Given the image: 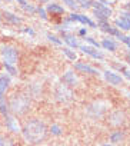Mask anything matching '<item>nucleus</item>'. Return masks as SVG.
I'll return each mask as SVG.
<instances>
[{
  "label": "nucleus",
  "instance_id": "obj_1",
  "mask_svg": "<svg viewBox=\"0 0 130 146\" xmlns=\"http://www.w3.org/2000/svg\"><path fill=\"white\" fill-rule=\"evenodd\" d=\"M20 130L24 140L32 145L42 143L47 136V126L40 119H29Z\"/></svg>",
  "mask_w": 130,
  "mask_h": 146
},
{
  "label": "nucleus",
  "instance_id": "obj_2",
  "mask_svg": "<svg viewBox=\"0 0 130 146\" xmlns=\"http://www.w3.org/2000/svg\"><path fill=\"white\" fill-rule=\"evenodd\" d=\"M30 105L32 100L27 93H15L9 100V110L16 116H23L29 112Z\"/></svg>",
  "mask_w": 130,
  "mask_h": 146
},
{
  "label": "nucleus",
  "instance_id": "obj_3",
  "mask_svg": "<svg viewBox=\"0 0 130 146\" xmlns=\"http://www.w3.org/2000/svg\"><path fill=\"white\" fill-rule=\"evenodd\" d=\"M92 7H93V15L97 19V22H103V20H109L113 15L112 7L97 2V0H93L92 2Z\"/></svg>",
  "mask_w": 130,
  "mask_h": 146
},
{
  "label": "nucleus",
  "instance_id": "obj_4",
  "mask_svg": "<svg viewBox=\"0 0 130 146\" xmlns=\"http://www.w3.org/2000/svg\"><path fill=\"white\" fill-rule=\"evenodd\" d=\"M54 96H56V100L60 102V103H69L75 99V93H73L72 88H69L64 83H60V85L56 86Z\"/></svg>",
  "mask_w": 130,
  "mask_h": 146
},
{
  "label": "nucleus",
  "instance_id": "obj_5",
  "mask_svg": "<svg viewBox=\"0 0 130 146\" xmlns=\"http://www.w3.org/2000/svg\"><path fill=\"white\" fill-rule=\"evenodd\" d=\"M19 57V50L17 47L12 46V44H5L2 47V59L5 64H16Z\"/></svg>",
  "mask_w": 130,
  "mask_h": 146
},
{
  "label": "nucleus",
  "instance_id": "obj_6",
  "mask_svg": "<svg viewBox=\"0 0 130 146\" xmlns=\"http://www.w3.org/2000/svg\"><path fill=\"white\" fill-rule=\"evenodd\" d=\"M109 110V105L103 100H96L87 106V115L92 117H102Z\"/></svg>",
  "mask_w": 130,
  "mask_h": 146
},
{
  "label": "nucleus",
  "instance_id": "obj_7",
  "mask_svg": "<svg viewBox=\"0 0 130 146\" xmlns=\"http://www.w3.org/2000/svg\"><path fill=\"white\" fill-rule=\"evenodd\" d=\"M126 123V113L123 110H113L107 116V125L112 127H120Z\"/></svg>",
  "mask_w": 130,
  "mask_h": 146
},
{
  "label": "nucleus",
  "instance_id": "obj_8",
  "mask_svg": "<svg viewBox=\"0 0 130 146\" xmlns=\"http://www.w3.org/2000/svg\"><path fill=\"white\" fill-rule=\"evenodd\" d=\"M97 26L100 27V30L102 32H104V33H109L110 36H113V37H116V39H123V33H121V30H119L116 26H110L109 25V22L107 20H103V22H97Z\"/></svg>",
  "mask_w": 130,
  "mask_h": 146
},
{
  "label": "nucleus",
  "instance_id": "obj_9",
  "mask_svg": "<svg viewBox=\"0 0 130 146\" xmlns=\"http://www.w3.org/2000/svg\"><path fill=\"white\" fill-rule=\"evenodd\" d=\"M70 22H79L84 26H89V27H97V25L86 15H80V13H72L69 17H67Z\"/></svg>",
  "mask_w": 130,
  "mask_h": 146
},
{
  "label": "nucleus",
  "instance_id": "obj_10",
  "mask_svg": "<svg viewBox=\"0 0 130 146\" xmlns=\"http://www.w3.org/2000/svg\"><path fill=\"white\" fill-rule=\"evenodd\" d=\"M79 49H80L84 54H87V56H90V57H93V59H97V60H103V59H104V53H103L102 50H97V49L93 47V46L80 44Z\"/></svg>",
  "mask_w": 130,
  "mask_h": 146
},
{
  "label": "nucleus",
  "instance_id": "obj_11",
  "mask_svg": "<svg viewBox=\"0 0 130 146\" xmlns=\"http://www.w3.org/2000/svg\"><path fill=\"white\" fill-rule=\"evenodd\" d=\"M103 76L106 79V82L109 85H113V86H119L123 83V78L119 75V73L113 72V70H104L103 72Z\"/></svg>",
  "mask_w": 130,
  "mask_h": 146
},
{
  "label": "nucleus",
  "instance_id": "obj_12",
  "mask_svg": "<svg viewBox=\"0 0 130 146\" xmlns=\"http://www.w3.org/2000/svg\"><path fill=\"white\" fill-rule=\"evenodd\" d=\"M61 83L67 85L69 88H75V86H77V83H79V78H77V75H76L73 70H67V72L61 76Z\"/></svg>",
  "mask_w": 130,
  "mask_h": 146
},
{
  "label": "nucleus",
  "instance_id": "obj_13",
  "mask_svg": "<svg viewBox=\"0 0 130 146\" xmlns=\"http://www.w3.org/2000/svg\"><path fill=\"white\" fill-rule=\"evenodd\" d=\"M75 69L79 70V72H82V73H89V75H93V76H99L100 75V72L97 69H94V67H92V66H89V64H86L83 62L75 63Z\"/></svg>",
  "mask_w": 130,
  "mask_h": 146
},
{
  "label": "nucleus",
  "instance_id": "obj_14",
  "mask_svg": "<svg viewBox=\"0 0 130 146\" xmlns=\"http://www.w3.org/2000/svg\"><path fill=\"white\" fill-rule=\"evenodd\" d=\"M61 42H64L70 49H76V47H79L80 46V43H79V40H77V37L75 36V35H70V33H66L64 32L63 33V36H61Z\"/></svg>",
  "mask_w": 130,
  "mask_h": 146
},
{
  "label": "nucleus",
  "instance_id": "obj_15",
  "mask_svg": "<svg viewBox=\"0 0 130 146\" xmlns=\"http://www.w3.org/2000/svg\"><path fill=\"white\" fill-rule=\"evenodd\" d=\"M100 47H103L104 50H109V52H116L117 50V42L113 37H104L100 43Z\"/></svg>",
  "mask_w": 130,
  "mask_h": 146
},
{
  "label": "nucleus",
  "instance_id": "obj_16",
  "mask_svg": "<svg viewBox=\"0 0 130 146\" xmlns=\"http://www.w3.org/2000/svg\"><path fill=\"white\" fill-rule=\"evenodd\" d=\"M114 26L119 29V30H124V32H130V20L126 17V16H121V17H117L114 20Z\"/></svg>",
  "mask_w": 130,
  "mask_h": 146
},
{
  "label": "nucleus",
  "instance_id": "obj_17",
  "mask_svg": "<svg viewBox=\"0 0 130 146\" xmlns=\"http://www.w3.org/2000/svg\"><path fill=\"white\" fill-rule=\"evenodd\" d=\"M2 15H3L5 20H6L7 23H10V25L17 26V25H22V23H23V19H22V17H19L17 15H15V13H10V12H3Z\"/></svg>",
  "mask_w": 130,
  "mask_h": 146
},
{
  "label": "nucleus",
  "instance_id": "obj_18",
  "mask_svg": "<svg viewBox=\"0 0 130 146\" xmlns=\"http://www.w3.org/2000/svg\"><path fill=\"white\" fill-rule=\"evenodd\" d=\"M46 12L51 13V15H63L64 13V7H61L57 3H49L46 7Z\"/></svg>",
  "mask_w": 130,
  "mask_h": 146
},
{
  "label": "nucleus",
  "instance_id": "obj_19",
  "mask_svg": "<svg viewBox=\"0 0 130 146\" xmlns=\"http://www.w3.org/2000/svg\"><path fill=\"white\" fill-rule=\"evenodd\" d=\"M10 76L9 75H3V76H0V95H3L7 89H9V86H10Z\"/></svg>",
  "mask_w": 130,
  "mask_h": 146
},
{
  "label": "nucleus",
  "instance_id": "obj_20",
  "mask_svg": "<svg viewBox=\"0 0 130 146\" xmlns=\"http://www.w3.org/2000/svg\"><path fill=\"white\" fill-rule=\"evenodd\" d=\"M61 52H63V54L66 56L67 59H70V60H73V62L77 59V54H76V52H75V50H72L70 47H63V49H61Z\"/></svg>",
  "mask_w": 130,
  "mask_h": 146
},
{
  "label": "nucleus",
  "instance_id": "obj_21",
  "mask_svg": "<svg viewBox=\"0 0 130 146\" xmlns=\"http://www.w3.org/2000/svg\"><path fill=\"white\" fill-rule=\"evenodd\" d=\"M0 112L2 113H7L9 112V102L6 100V98L3 95H0Z\"/></svg>",
  "mask_w": 130,
  "mask_h": 146
},
{
  "label": "nucleus",
  "instance_id": "obj_22",
  "mask_svg": "<svg viewBox=\"0 0 130 146\" xmlns=\"http://www.w3.org/2000/svg\"><path fill=\"white\" fill-rule=\"evenodd\" d=\"M0 146H15L13 140L9 136H2L0 135Z\"/></svg>",
  "mask_w": 130,
  "mask_h": 146
},
{
  "label": "nucleus",
  "instance_id": "obj_23",
  "mask_svg": "<svg viewBox=\"0 0 130 146\" xmlns=\"http://www.w3.org/2000/svg\"><path fill=\"white\" fill-rule=\"evenodd\" d=\"M6 122H7V126H9L10 130H13V132H19V126H17V123H16V120H15L13 117H7Z\"/></svg>",
  "mask_w": 130,
  "mask_h": 146
},
{
  "label": "nucleus",
  "instance_id": "obj_24",
  "mask_svg": "<svg viewBox=\"0 0 130 146\" xmlns=\"http://www.w3.org/2000/svg\"><path fill=\"white\" fill-rule=\"evenodd\" d=\"M46 37H47V40H49V42H51V43H54V44H57V46H61V43H63L57 36H54V35H51V33H47V35H46Z\"/></svg>",
  "mask_w": 130,
  "mask_h": 146
},
{
  "label": "nucleus",
  "instance_id": "obj_25",
  "mask_svg": "<svg viewBox=\"0 0 130 146\" xmlns=\"http://www.w3.org/2000/svg\"><path fill=\"white\" fill-rule=\"evenodd\" d=\"M61 2L66 5L67 7H70L72 10H77V9H79V5H77L76 0H61Z\"/></svg>",
  "mask_w": 130,
  "mask_h": 146
},
{
  "label": "nucleus",
  "instance_id": "obj_26",
  "mask_svg": "<svg viewBox=\"0 0 130 146\" xmlns=\"http://www.w3.org/2000/svg\"><path fill=\"white\" fill-rule=\"evenodd\" d=\"M76 2H77L79 7H82V9H90L93 0H76Z\"/></svg>",
  "mask_w": 130,
  "mask_h": 146
},
{
  "label": "nucleus",
  "instance_id": "obj_27",
  "mask_svg": "<svg viewBox=\"0 0 130 146\" xmlns=\"http://www.w3.org/2000/svg\"><path fill=\"white\" fill-rule=\"evenodd\" d=\"M5 69H6V72L9 73L10 76H16L17 75V70H16L15 64H5Z\"/></svg>",
  "mask_w": 130,
  "mask_h": 146
},
{
  "label": "nucleus",
  "instance_id": "obj_28",
  "mask_svg": "<svg viewBox=\"0 0 130 146\" xmlns=\"http://www.w3.org/2000/svg\"><path fill=\"white\" fill-rule=\"evenodd\" d=\"M84 39H86V42H87L90 46H93V47H96V49H99V47H100V43H99L97 40H94L93 37H90V36H86Z\"/></svg>",
  "mask_w": 130,
  "mask_h": 146
},
{
  "label": "nucleus",
  "instance_id": "obj_29",
  "mask_svg": "<svg viewBox=\"0 0 130 146\" xmlns=\"http://www.w3.org/2000/svg\"><path fill=\"white\" fill-rule=\"evenodd\" d=\"M36 12L39 13V16H40L43 20H47V12H46V9H44V7H37V9H36Z\"/></svg>",
  "mask_w": 130,
  "mask_h": 146
},
{
  "label": "nucleus",
  "instance_id": "obj_30",
  "mask_svg": "<svg viewBox=\"0 0 130 146\" xmlns=\"http://www.w3.org/2000/svg\"><path fill=\"white\" fill-rule=\"evenodd\" d=\"M121 137H123L121 132H120V130H117V132H114V133L112 135V142H113V143H116V142H119Z\"/></svg>",
  "mask_w": 130,
  "mask_h": 146
},
{
  "label": "nucleus",
  "instance_id": "obj_31",
  "mask_svg": "<svg viewBox=\"0 0 130 146\" xmlns=\"http://www.w3.org/2000/svg\"><path fill=\"white\" fill-rule=\"evenodd\" d=\"M121 72H123V75H124V78L130 82V69H126V67H123V66H117Z\"/></svg>",
  "mask_w": 130,
  "mask_h": 146
},
{
  "label": "nucleus",
  "instance_id": "obj_32",
  "mask_svg": "<svg viewBox=\"0 0 130 146\" xmlns=\"http://www.w3.org/2000/svg\"><path fill=\"white\" fill-rule=\"evenodd\" d=\"M50 130H51V133H53V135H60V133H61L60 126H57V125H53V126L50 127Z\"/></svg>",
  "mask_w": 130,
  "mask_h": 146
},
{
  "label": "nucleus",
  "instance_id": "obj_33",
  "mask_svg": "<svg viewBox=\"0 0 130 146\" xmlns=\"http://www.w3.org/2000/svg\"><path fill=\"white\" fill-rule=\"evenodd\" d=\"M79 36H82V37H86V35H87V29L86 27H82V29H79Z\"/></svg>",
  "mask_w": 130,
  "mask_h": 146
},
{
  "label": "nucleus",
  "instance_id": "obj_34",
  "mask_svg": "<svg viewBox=\"0 0 130 146\" xmlns=\"http://www.w3.org/2000/svg\"><path fill=\"white\" fill-rule=\"evenodd\" d=\"M23 32H24V33H27V35H30V36H34V30H33L32 27H24V29H23Z\"/></svg>",
  "mask_w": 130,
  "mask_h": 146
},
{
  "label": "nucleus",
  "instance_id": "obj_35",
  "mask_svg": "<svg viewBox=\"0 0 130 146\" xmlns=\"http://www.w3.org/2000/svg\"><path fill=\"white\" fill-rule=\"evenodd\" d=\"M97 2H100V3H103V5H106V6L112 3V2H110V0H97Z\"/></svg>",
  "mask_w": 130,
  "mask_h": 146
},
{
  "label": "nucleus",
  "instance_id": "obj_36",
  "mask_svg": "<svg viewBox=\"0 0 130 146\" xmlns=\"http://www.w3.org/2000/svg\"><path fill=\"white\" fill-rule=\"evenodd\" d=\"M123 16H126V17L130 20V12H123Z\"/></svg>",
  "mask_w": 130,
  "mask_h": 146
},
{
  "label": "nucleus",
  "instance_id": "obj_37",
  "mask_svg": "<svg viewBox=\"0 0 130 146\" xmlns=\"http://www.w3.org/2000/svg\"><path fill=\"white\" fill-rule=\"evenodd\" d=\"M126 60H127V63H129V64H130V53H129V54H127V57H126Z\"/></svg>",
  "mask_w": 130,
  "mask_h": 146
},
{
  "label": "nucleus",
  "instance_id": "obj_38",
  "mask_svg": "<svg viewBox=\"0 0 130 146\" xmlns=\"http://www.w3.org/2000/svg\"><path fill=\"white\" fill-rule=\"evenodd\" d=\"M127 96H129V99H130V93H129V95H127Z\"/></svg>",
  "mask_w": 130,
  "mask_h": 146
},
{
  "label": "nucleus",
  "instance_id": "obj_39",
  "mask_svg": "<svg viewBox=\"0 0 130 146\" xmlns=\"http://www.w3.org/2000/svg\"><path fill=\"white\" fill-rule=\"evenodd\" d=\"M6 2H12V0H6Z\"/></svg>",
  "mask_w": 130,
  "mask_h": 146
},
{
  "label": "nucleus",
  "instance_id": "obj_40",
  "mask_svg": "<svg viewBox=\"0 0 130 146\" xmlns=\"http://www.w3.org/2000/svg\"><path fill=\"white\" fill-rule=\"evenodd\" d=\"M127 47H129V49H130V44H129V46H127Z\"/></svg>",
  "mask_w": 130,
  "mask_h": 146
},
{
  "label": "nucleus",
  "instance_id": "obj_41",
  "mask_svg": "<svg viewBox=\"0 0 130 146\" xmlns=\"http://www.w3.org/2000/svg\"><path fill=\"white\" fill-rule=\"evenodd\" d=\"M104 146H109V145H104Z\"/></svg>",
  "mask_w": 130,
  "mask_h": 146
},
{
  "label": "nucleus",
  "instance_id": "obj_42",
  "mask_svg": "<svg viewBox=\"0 0 130 146\" xmlns=\"http://www.w3.org/2000/svg\"><path fill=\"white\" fill-rule=\"evenodd\" d=\"M0 19H2V16H0Z\"/></svg>",
  "mask_w": 130,
  "mask_h": 146
}]
</instances>
